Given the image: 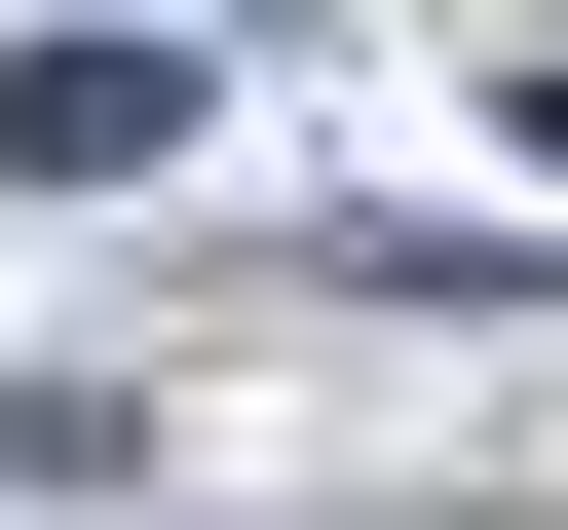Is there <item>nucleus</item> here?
Here are the masks:
<instances>
[{"mask_svg": "<svg viewBox=\"0 0 568 530\" xmlns=\"http://www.w3.org/2000/svg\"><path fill=\"white\" fill-rule=\"evenodd\" d=\"M190 152V39H0V190H152Z\"/></svg>", "mask_w": 568, "mask_h": 530, "instance_id": "obj_1", "label": "nucleus"}]
</instances>
